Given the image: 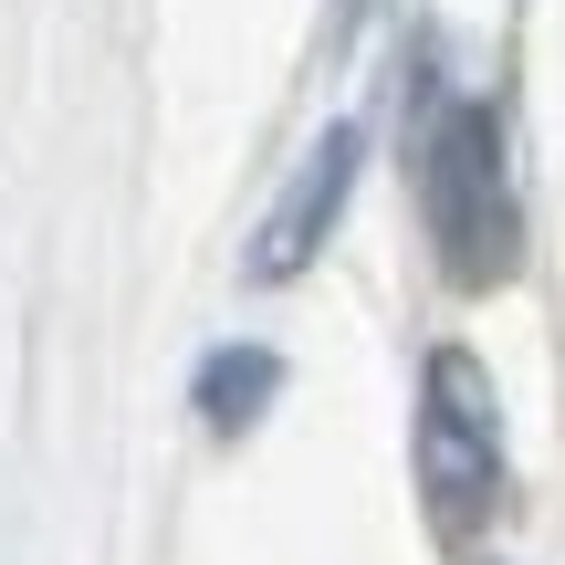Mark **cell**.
Instances as JSON below:
<instances>
[{
  "label": "cell",
  "instance_id": "cell-1",
  "mask_svg": "<svg viewBox=\"0 0 565 565\" xmlns=\"http://www.w3.org/2000/svg\"><path fill=\"white\" fill-rule=\"evenodd\" d=\"M408 179H419V221L429 252L461 294H492V282L524 273V200H513V158H503V116L482 95H450L419 116V147H408Z\"/></svg>",
  "mask_w": 565,
  "mask_h": 565
},
{
  "label": "cell",
  "instance_id": "cell-2",
  "mask_svg": "<svg viewBox=\"0 0 565 565\" xmlns=\"http://www.w3.org/2000/svg\"><path fill=\"white\" fill-rule=\"evenodd\" d=\"M408 450H419V492L440 534H471L503 503V398H492V366L471 345H429Z\"/></svg>",
  "mask_w": 565,
  "mask_h": 565
},
{
  "label": "cell",
  "instance_id": "cell-3",
  "mask_svg": "<svg viewBox=\"0 0 565 565\" xmlns=\"http://www.w3.org/2000/svg\"><path fill=\"white\" fill-rule=\"evenodd\" d=\"M356 168H366V126L335 116V126H324V137L294 158V179H282V200L263 210V231H252L242 273H252V282H294L324 242H335L345 200H356Z\"/></svg>",
  "mask_w": 565,
  "mask_h": 565
},
{
  "label": "cell",
  "instance_id": "cell-4",
  "mask_svg": "<svg viewBox=\"0 0 565 565\" xmlns=\"http://www.w3.org/2000/svg\"><path fill=\"white\" fill-rule=\"evenodd\" d=\"M282 377H294V366H282V345L231 335V345H210V356H200V377H189V408H200L210 440H252V429L273 419Z\"/></svg>",
  "mask_w": 565,
  "mask_h": 565
}]
</instances>
